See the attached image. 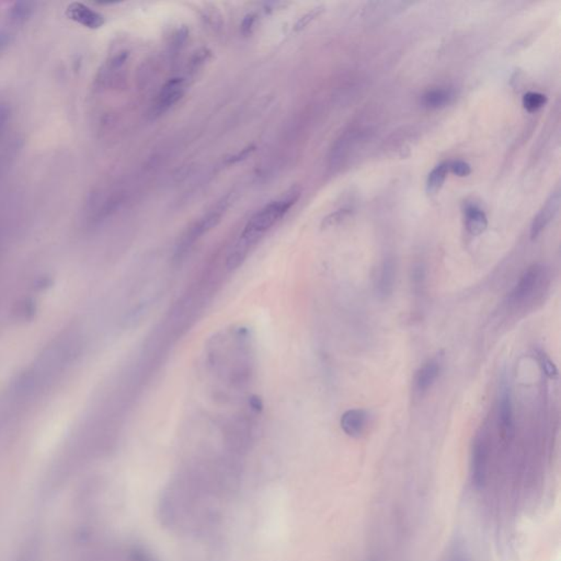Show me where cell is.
<instances>
[{
    "mask_svg": "<svg viewBox=\"0 0 561 561\" xmlns=\"http://www.w3.org/2000/svg\"><path fill=\"white\" fill-rule=\"evenodd\" d=\"M559 205H560V193H559V191H555L547 198L543 207L540 209L533 220L532 225H530V239L532 241H536L540 234L549 226V223L553 220V217L556 216L559 211Z\"/></svg>",
    "mask_w": 561,
    "mask_h": 561,
    "instance_id": "4",
    "label": "cell"
},
{
    "mask_svg": "<svg viewBox=\"0 0 561 561\" xmlns=\"http://www.w3.org/2000/svg\"><path fill=\"white\" fill-rule=\"evenodd\" d=\"M350 209H339V211L334 212V213H331V214L325 217L324 221L321 223V227H334V226L341 224L342 222H345L347 218L350 217Z\"/></svg>",
    "mask_w": 561,
    "mask_h": 561,
    "instance_id": "15",
    "label": "cell"
},
{
    "mask_svg": "<svg viewBox=\"0 0 561 561\" xmlns=\"http://www.w3.org/2000/svg\"><path fill=\"white\" fill-rule=\"evenodd\" d=\"M447 561H469L468 560V557L466 553H465L464 549L460 546H457L455 547L453 551H451V555H449V560Z\"/></svg>",
    "mask_w": 561,
    "mask_h": 561,
    "instance_id": "20",
    "label": "cell"
},
{
    "mask_svg": "<svg viewBox=\"0 0 561 561\" xmlns=\"http://www.w3.org/2000/svg\"><path fill=\"white\" fill-rule=\"evenodd\" d=\"M426 266L422 264H415L411 271V281H413L415 286H421V285L426 281Z\"/></svg>",
    "mask_w": 561,
    "mask_h": 561,
    "instance_id": "17",
    "label": "cell"
},
{
    "mask_svg": "<svg viewBox=\"0 0 561 561\" xmlns=\"http://www.w3.org/2000/svg\"><path fill=\"white\" fill-rule=\"evenodd\" d=\"M542 273L543 268L540 264H533L528 270H525L522 277H519V282L510 293V300L513 303H519L532 295L540 282Z\"/></svg>",
    "mask_w": 561,
    "mask_h": 561,
    "instance_id": "5",
    "label": "cell"
},
{
    "mask_svg": "<svg viewBox=\"0 0 561 561\" xmlns=\"http://www.w3.org/2000/svg\"><path fill=\"white\" fill-rule=\"evenodd\" d=\"M447 173H449V164L442 162L440 165L434 167V169L429 173L426 179V193L429 196H434L441 190L444 182L447 180Z\"/></svg>",
    "mask_w": 561,
    "mask_h": 561,
    "instance_id": "13",
    "label": "cell"
},
{
    "mask_svg": "<svg viewBox=\"0 0 561 561\" xmlns=\"http://www.w3.org/2000/svg\"><path fill=\"white\" fill-rule=\"evenodd\" d=\"M368 413L364 409L347 410L342 415L340 426L347 435L359 439L368 428Z\"/></svg>",
    "mask_w": 561,
    "mask_h": 561,
    "instance_id": "7",
    "label": "cell"
},
{
    "mask_svg": "<svg viewBox=\"0 0 561 561\" xmlns=\"http://www.w3.org/2000/svg\"><path fill=\"white\" fill-rule=\"evenodd\" d=\"M542 366H543V370L546 375L551 377V379H557L558 370H557L556 365H555L549 358L542 356Z\"/></svg>",
    "mask_w": 561,
    "mask_h": 561,
    "instance_id": "19",
    "label": "cell"
},
{
    "mask_svg": "<svg viewBox=\"0 0 561 561\" xmlns=\"http://www.w3.org/2000/svg\"><path fill=\"white\" fill-rule=\"evenodd\" d=\"M396 275V264L394 260L386 259L381 264L379 279L376 281V293L381 300L389 297L394 292Z\"/></svg>",
    "mask_w": 561,
    "mask_h": 561,
    "instance_id": "9",
    "label": "cell"
},
{
    "mask_svg": "<svg viewBox=\"0 0 561 561\" xmlns=\"http://www.w3.org/2000/svg\"><path fill=\"white\" fill-rule=\"evenodd\" d=\"M522 103L525 110L528 112H536L547 103V97L540 92H526L523 97Z\"/></svg>",
    "mask_w": 561,
    "mask_h": 561,
    "instance_id": "14",
    "label": "cell"
},
{
    "mask_svg": "<svg viewBox=\"0 0 561 561\" xmlns=\"http://www.w3.org/2000/svg\"><path fill=\"white\" fill-rule=\"evenodd\" d=\"M228 202L230 201L227 198H223L220 203L216 204V207H213L207 214L202 217L201 220L196 222L187 232L186 235H183L182 239L178 245V256H182L183 253L188 251L202 236L205 235L207 232L217 226V224L222 220L225 212L227 209Z\"/></svg>",
    "mask_w": 561,
    "mask_h": 561,
    "instance_id": "2",
    "label": "cell"
},
{
    "mask_svg": "<svg viewBox=\"0 0 561 561\" xmlns=\"http://www.w3.org/2000/svg\"><path fill=\"white\" fill-rule=\"evenodd\" d=\"M184 92H186L184 79L175 77L168 80L156 96L153 105V114L162 115L169 111L180 101Z\"/></svg>",
    "mask_w": 561,
    "mask_h": 561,
    "instance_id": "3",
    "label": "cell"
},
{
    "mask_svg": "<svg viewBox=\"0 0 561 561\" xmlns=\"http://www.w3.org/2000/svg\"><path fill=\"white\" fill-rule=\"evenodd\" d=\"M449 170L451 173L456 175L457 177L464 178L468 177L472 173V167H470L468 162L464 160H454V162H449Z\"/></svg>",
    "mask_w": 561,
    "mask_h": 561,
    "instance_id": "16",
    "label": "cell"
},
{
    "mask_svg": "<svg viewBox=\"0 0 561 561\" xmlns=\"http://www.w3.org/2000/svg\"><path fill=\"white\" fill-rule=\"evenodd\" d=\"M499 429L501 439L504 443L513 441L515 436V415H513V405H512L511 394L509 389H504L502 392L500 405H499Z\"/></svg>",
    "mask_w": 561,
    "mask_h": 561,
    "instance_id": "6",
    "label": "cell"
},
{
    "mask_svg": "<svg viewBox=\"0 0 561 561\" xmlns=\"http://www.w3.org/2000/svg\"><path fill=\"white\" fill-rule=\"evenodd\" d=\"M322 7H318V8H315L313 10H311V12L307 13L306 16H304L303 18L300 19V22L296 24V29H303L305 28L307 24H311V21H313V19L318 17L321 12H322Z\"/></svg>",
    "mask_w": 561,
    "mask_h": 561,
    "instance_id": "18",
    "label": "cell"
},
{
    "mask_svg": "<svg viewBox=\"0 0 561 561\" xmlns=\"http://www.w3.org/2000/svg\"><path fill=\"white\" fill-rule=\"evenodd\" d=\"M300 198L298 191H292L286 196L277 198L275 201L266 204L260 211L251 217L249 222L245 225V230L241 232L239 241L236 243L235 247L230 252L227 259V266L230 269H236L241 266L248 254L251 245H254L257 241L266 234L268 230H271L279 221L288 213L293 205H295Z\"/></svg>",
    "mask_w": 561,
    "mask_h": 561,
    "instance_id": "1",
    "label": "cell"
},
{
    "mask_svg": "<svg viewBox=\"0 0 561 561\" xmlns=\"http://www.w3.org/2000/svg\"><path fill=\"white\" fill-rule=\"evenodd\" d=\"M441 372V365L436 360L423 364L415 374V384L418 392H424L435 383Z\"/></svg>",
    "mask_w": 561,
    "mask_h": 561,
    "instance_id": "12",
    "label": "cell"
},
{
    "mask_svg": "<svg viewBox=\"0 0 561 561\" xmlns=\"http://www.w3.org/2000/svg\"><path fill=\"white\" fill-rule=\"evenodd\" d=\"M465 226L470 235H481L488 227V218L485 212L475 204L467 205L465 209Z\"/></svg>",
    "mask_w": 561,
    "mask_h": 561,
    "instance_id": "11",
    "label": "cell"
},
{
    "mask_svg": "<svg viewBox=\"0 0 561 561\" xmlns=\"http://www.w3.org/2000/svg\"><path fill=\"white\" fill-rule=\"evenodd\" d=\"M7 111H6L5 107H0V131L3 130V126L6 124V121H7Z\"/></svg>",
    "mask_w": 561,
    "mask_h": 561,
    "instance_id": "21",
    "label": "cell"
},
{
    "mask_svg": "<svg viewBox=\"0 0 561 561\" xmlns=\"http://www.w3.org/2000/svg\"><path fill=\"white\" fill-rule=\"evenodd\" d=\"M67 16L89 29H99L105 24V19L100 13L88 8L83 3H74L68 6Z\"/></svg>",
    "mask_w": 561,
    "mask_h": 561,
    "instance_id": "8",
    "label": "cell"
},
{
    "mask_svg": "<svg viewBox=\"0 0 561 561\" xmlns=\"http://www.w3.org/2000/svg\"><path fill=\"white\" fill-rule=\"evenodd\" d=\"M454 99V92L447 87H438L424 92L421 97V105L429 110H438L449 105Z\"/></svg>",
    "mask_w": 561,
    "mask_h": 561,
    "instance_id": "10",
    "label": "cell"
},
{
    "mask_svg": "<svg viewBox=\"0 0 561 561\" xmlns=\"http://www.w3.org/2000/svg\"><path fill=\"white\" fill-rule=\"evenodd\" d=\"M3 43H5V40H3V35H0V50H1Z\"/></svg>",
    "mask_w": 561,
    "mask_h": 561,
    "instance_id": "22",
    "label": "cell"
}]
</instances>
